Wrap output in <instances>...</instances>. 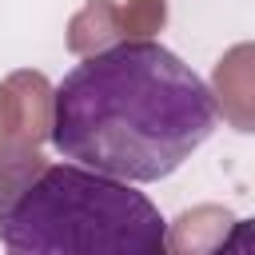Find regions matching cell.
I'll list each match as a JSON object with an SVG mask.
<instances>
[{
    "instance_id": "cell-6",
    "label": "cell",
    "mask_w": 255,
    "mask_h": 255,
    "mask_svg": "<svg viewBox=\"0 0 255 255\" xmlns=\"http://www.w3.org/2000/svg\"><path fill=\"white\" fill-rule=\"evenodd\" d=\"M251 48H235L227 60H219L215 68V96L223 100V112L235 120L239 131L251 128V116H247V104H251V80H247V60Z\"/></svg>"
},
{
    "instance_id": "cell-7",
    "label": "cell",
    "mask_w": 255,
    "mask_h": 255,
    "mask_svg": "<svg viewBox=\"0 0 255 255\" xmlns=\"http://www.w3.org/2000/svg\"><path fill=\"white\" fill-rule=\"evenodd\" d=\"M48 163L32 147H4L0 151V207H8Z\"/></svg>"
},
{
    "instance_id": "cell-9",
    "label": "cell",
    "mask_w": 255,
    "mask_h": 255,
    "mask_svg": "<svg viewBox=\"0 0 255 255\" xmlns=\"http://www.w3.org/2000/svg\"><path fill=\"white\" fill-rule=\"evenodd\" d=\"M207 255H251V219H231V227Z\"/></svg>"
},
{
    "instance_id": "cell-3",
    "label": "cell",
    "mask_w": 255,
    "mask_h": 255,
    "mask_svg": "<svg viewBox=\"0 0 255 255\" xmlns=\"http://www.w3.org/2000/svg\"><path fill=\"white\" fill-rule=\"evenodd\" d=\"M4 112H8V147H32L48 135L52 120V92L40 72H16L4 88Z\"/></svg>"
},
{
    "instance_id": "cell-2",
    "label": "cell",
    "mask_w": 255,
    "mask_h": 255,
    "mask_svg": "<svg viewBox=\"0 0 255 255\" xmlns=\"http://www.w3.org/2000/svg\"><path fill=\"white\" fill-rule=\"evenodd\" d=\"M0 243L8 255H171L143 191L76 163L44 167L0 207Z\"/></svg>"
},
{
    "instance_id": "cell-8",
    "label": "cell",
    "mask_w": 255,
    "mask_h": 255,
    "mask_svg": "<svg viewBox=\"0 0 255 255\" xmlns=\"http://www.w3.org/2000/svg\"><path fill=\"white\" fill-rule=\"evenodd\" d=\"M167 20V4L163 0H128V8L120 12V36H135L147 40L151 32H159Z\"/></svg>"
},
{
    "instance_id": "cell-5",
    "label": "cell",
    "mask_w": 255,
    "mask_h": 255,
    "mask_svg": "<svg viewBox=\"0 0 255 255\" xmlns=\"http://www.w3.org/2000/svg\"><path fill=\"white\" fill-rule=\"evenodd\" d=\"M120 36V12L112 0H92L76 20H72V36L68 48L76 56H96L104 48H112V40Z\"/></svg>"
},
{
    "instance_id": "cell-1",
    "label": "cell",
    "mask_w": 255,
    "mask_h": 255,
    "mask_svg": "<svg viewBox=\"0 0 255 255\" xmlns=\"http://www.w3.org/2000/svg\"><path fill=\"white\" fill-rule=\"evenodd\" d=\"M211 131V88L155 40L84 56L52 92L48 135L60 155L120 183L171 175Z\"/></svg>"
},
{
    "instance_id": "cell-4",
    "label": "cell",
    "mask_w": 255,
    "mask_h": 255,
    "mask_svg": "<svg viewBox=\"0 0 255 255\" xmlns=\"http://www.w3.org/2000/svg\"><path fill=\"white\" fill-rule=\"evenodd\" d=\"M227 227H231V215L223 207H195L175 219V227L167 231V247L171 255H207Z\"/></svg>"
},
{
    "instance_id": "cell-10",
    "label": "cell",
    "mask_w": 255,
    "mask_h": 255,
    "mask_svg": "<svg viewBox=\"0 0 255 255\" xmlns=\"http://www.w3.org/2000/svg\"><path fill=\"white\" fill-rule=\"evenodd\" d=\"M8 147V112H4V92H0V151Z\"/></svg>"
}]
</instances>
